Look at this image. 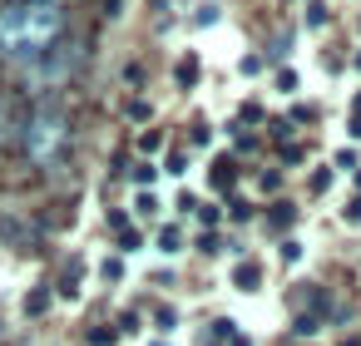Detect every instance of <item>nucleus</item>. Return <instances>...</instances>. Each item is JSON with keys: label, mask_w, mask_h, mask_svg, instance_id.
Instances as JSON below:
<instances>
[{"label": "nucleus", "mask_w": 361, "mask_h": 346, "mask_svg": "<svg viewBox=\"0 0 361 346\" xmlns=\"http://www.w3.org/2000/svg\"><path fill=\"white\" fill-rule=\"evenodd\" d=\"M65 35V11L55 6H0V50L16 60H40Z\"/></svg>", "instance_id": "nucleus-1"}, {"label": "nucleus", "mask_w": 361, "mask_h": 346, "mask_svg": "<svg viewBox=\"0 0 361 346\" xmlns=\"http://www.w3.org/2000/svg\"><path fill=\"white\" fill-rule=\"evenodd\" d=\"M25 144H30V154L45 163V159H55L60 154V144H65V114L60 109H35L30 119H25Z\"/></svg>", "instance_id": "nucleus-2"}, {"label": "nucleus", "mask_w": 361, "mask_h": 346, "mask_svg": "<svg viewBox=\"0 0 361 346\" xmlns=\"http://www.w3.org/2000/svg\"><path fill=\"white\" fill-rule=\"evenodd\" d=\"M75 60H80V45L60 35V40L35 60V70H40V75H50V80H60V75H70V70H75Z\"/></svg>", "instance_id": "nucleus-3"}, {"label": "nucleus", "mask_w": 361, "mask_h": 346, "mask_svg": "<svg viewBox=\"0 0 361 346\" xmlns=\"http://www.w3.org/2000/svg\"><path fill=\"white\" fill-rule=\"evenodd\" d=\"M20 139H25V114L6 89H0V144H20Z\"/></svg>", "instance_id": "nucleus-4"}, {"label": "nucleus", "mask_w": 361, "mask_h": 346, "mask_svg": "<svg viewBox=\"0 0 361 346\" xmlns=\"http://www.w3.org/2000/svg\"><path fill=\"white\" fill-rule=\"evenodd\" d=\"M193 80H198V60H193V55H188V60H183V65H178V85H193Z\"/></svg>", "instance_id": "nucleus-5"}, {"label": "nucleus", "mask_w": 361, "mask_h": 346, "mask_svg": "<svg viewBox=\"0 0 361 346\" xmlns=\"http://www.w3.org/2000/svg\"><path fill=\"white\" fill-rule=\"evenodd\" d=\"M238 287H243V292H247V287H257V267H252V262H247V267H238Z\"/></svg>", "instance_id": "nucleus-6"}, {"label": "nucleus", "mask_w": 361, "mask_h": 346, "mask_svg": "<svg viewBox=\"0 0 361 346\" xmlns=\"http://www.w3.org/2000/svg\"><path fill=\"white\" fill-rule=\"evenodd\" d=\"M159 247H164V252H178V233L164 228V233H159Z\"/></svg>", "instance_id": "nucleus-7"}, {"label": "nucleus", "mask_w": 361, "mask_h": 346, "mask_svg": "<svg viewBox=\"0 0 361 346\" xmlns=\"http://www.w3.org/2000/svg\"><path fill=\"white\" fill-rule=\"evenodd\" d=\"M45 302H50L45 292H30V297H25V311H45Z\"/></svg>", "instance_id": "nucleus-8"}, {"label": "nucleus", "mask_w": 361, "mask_h": 346, "mask_svg": "<svg viewBox=\"0 0 361 346\" xmlns=\"http://www.w3.org/2000/svg\"><path fill=\"white\" fill-rule=\"evenodd\" d=\"M346 223H361V198H351V203H346Z\"/></svg>", "instance_id": "nucleus-9"}, {"label": "nucleus", "mask_w": 361, "mask_h": 346, "mask_svg": "<svg viewBox=\"0 0 361 346\" xmlns=\"http://www.w3.org/2000/svg\"><path fill=\"white\" fill-rule=\"evenodd\" d=\"M25 6H55V0H25Z\"/></svg>", "instance_id": "nucleus-10"}]
</instances>
